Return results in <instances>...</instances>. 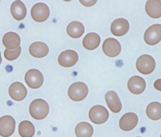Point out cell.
<instances>
[{"mask_svg":"<svg viewBox=\"0 0 161 137\" xmlns=\"http://www.w3.org/2000/svg\"><path fill=\"white\" fill-rule=\"evenodd\" d=\"M29 112L31 117L36 120H41L47 117L49 112L48 103L43 99L33 100L29 107Z\"/></svg>","mask_w":161,"mask_h":137,"instance_id":"6da1fadb","label":"cell"},{"mask_svg":"<svg viewBox=\"0 0 161 137\" xmlns=\"http://www.w3.org/2000/svg\"><path fill=\"white\" fill-rule=\"evenodd\" d=\"M88 94L87 85L82 82L73 83L68 89V96L74 101H80L85 99Z\"/></svg>","mask_w":161,"mask_h":137,"instance_id":"7a4b0ae2","label":"cell"},{"mask_svg":"<svg viewBox=\"0 0 161 137\" xmlns=\"http://www.w3.org/2000/svg\"><path fill=\"white\" fill-rule=\"evenodd\" d=\"M136 67L139 72L147 75L152 73L155 68V62L149 55H142L138 57L136 62Z\"/></svg>","mask_w":161,"mask_h":137,"instance_id":"3957f363","label":"cell"},{"mask_svg":"<svg viewBox=\"0 0 161 137\" xmlns=\"http://www.w3.org/2000/svg\"><path fill=\"white\" fill-rule=\"evenodd\" d=\"M109 117V112L106 108L101 105H96L91 108L89 118L94 124H100L105 123Z\"/></svg>","mask_w":161,"mask_h":137,"instance_id":"277c9868","label":"cell"},{"mask_svg":"<svg viewBox=\"0 0 161 137\" xmlns=\"http://www.w3.org/2000/svg\"><path fill=\"white\" fill-rule=\"evenodd\" d=\"M26 84L31 89L40 87L43 82V76L37 69H30L28 70L25 76Z\"/></svg>","mask_w":161,"mask_h":137,"instance_id":"5b68a950","label":"cell"},{"mask_svg":"<svg viewBox=\"0 0 161 137\" xmlns=\"http://www.w3.org/2000/svg\"><path fill=\"white\" fill-rule=\"evenodd\" d=\"M144 40L150 45L157 44L161 40V25L155 24L150 26L145 32Z\"/></svg>","mask_w":161,"mask_h":137,"instance_id":"8992f818","label":"cell"},{"mask_svg":"<svg viewBox=\"0 0 161 137\" xmlns=\"http://www.w3.org/2000/svg\"><path fill=\"white\" fill-rule=\"evenodd\" d=\"M50 14V9L48 6L42 3H38L33 5L31 9V16L36 22H43L47 20Z\"/></svg>","mask_w":161,"mask_h":137,"instance_id":"52a82bcc","label":"cell"},{"mask_svg":"<svg viewBox=\"0 0 161 137\" xmlns=\"http://www.w3.org/2000/svg\"><path fill=\"white\" fill-rule=\"evenodd\" d=\"M15 120L10 116L6 115L0 118V136L9 137L15 130Z\"/></svg>","mask_w":161,"mask_h":137,"instance_id":"ba28073f","label":"cell"},{"mask_svg":"<svg viewBox=\"0 0 161 137\" xmlns=\"http://www.w3.org/2000/svg\"><path fill=\"white\" fill-rule=\"evenodd\" d=\"M102 48L104 54L110 57L118 56L121 49L119 42L113 38L106 39L103 42Z\"/></svg>","mask_w":161,"mask_h":137,"instance_id":"9c48e42d","label":"cell"},{"mask_svg":"<svg viewBox=\"0 0 161 137\" xmlns=\"http://www.w3.org/2000/svg\"><path fill=\"white\" fill-rule=\"evenodd\" d=\"M79 57L76 52L72 50H67L62 52L58 56L59 64L64 67H70L74 65L78 61Z\"/></svg>","mask_w":161,"mask_h":137,"instance_id":"30bf717a","label":"cell"},{"mask_svg":"<svg viewBox=\"0 0 161 137\" xmlns=\"http://www.w3.org/2000/svg\"><path fill=\"white\" fill-rule=\"evenodd\" d=\"M9 94L13 100L20 101L26 97L27 90L22 83L15 82L10 85L9 87Z\"/></svg>","mask_w":161,"mask_h":137,"instance_id":"8fae6325","label":"cell"},{"mask_svg":"<svg viewBox=\"0 0 161 137\" xmlns=\"http://www.w3.org/2000/svg\"><path fill=\"white\" fill-rule=\"evenodd\" d=\"M138 121V116L133 112H128L125 114L119 119V128L125 131H128L133 129L136 125Z\"/></svg>","mask_w":161,"mask_h":137,"instance_id":"7c38bea8","label":"cell"},{"mask_svg":"<svg viewBox=\"0 0 161 137\" xmlns=\"http://www.w3.org/2000/svg\"><path fill=\"white\" fill-rule=\"evenodd\" d=\"M145 87L146 82L142 77L135 75L128 80V90L134 94H142L145 90Z\"/></svg>","mask_w":161,"mask_h":137,"instance_id":"4fadbf2b","label":"cell"},{"mask_svg":"<svg viewBox=\"0 0 161 137\" xmlns=\"http://www.w3.org/2000/svg\"><path fill=\"white\" fill-rule=\"evenodd\" d=\"M130 28L128 21L124 18H118L113 21L111 25V33L118 36L125 35Z\"/></svg>","mask_w":161,"mask_h":137,"instance_id":"5bb4252c","label":"cell"},{"mask_svg":"<svg viewBox=\"0 0 161 137\" xmlns=\"http://www.w3.org/2000/svg\"><path fill=\"white\" fill-rule=\"evenodd\" d=\"M105 100L109 109L114 112H119L122 108L121 102L118 94L113 90H109L105 95Z\"/></svg>","mask_w":161,"mask_h":137,"instance_id":"9a60e30c","label":"cell"},{"mask_svg":"<svg viewBox=\"0 0 161 137\" xmlns=\"http://www.w3.org/2000/svg\"><path fill=\"white\" fill-rule=\"evenodd\" d=\"M29 52L30 55L34 57L42 58L48 54L49 48L45 43L36 41L30 45Z\"/></svg>","mask_w":161,"mask_h":137,"instance_id":"2e32d148","label":"cell"},{"mask_svg":"<svg viewBox=\"0 0 161 137\" xmlns=\"http://www.w3.org/2000/svg\"><path fill=\"white\" fill-rule=\"evenodd\" d=\"M11 13L17 21L23 19L26 14V9L24 3L21 1H14L11 6Z\"/></svg>","mask_w":161,"mask_h":137,"instance_id":"e0dca14e","label":"cell"},{"mask_svg":"<svg viewBox=\"0 0 161 137\" xmlns=\"http://www.w3.org/2000/svg\"><path fill=\"white\" fill-rule=\"evenodd\" d=\"M145 11L151 18H158L161 17V1H147L145 4Z\"/></svg>","mask_w":161,"mask_h":137,"instance_id":"ac0fdd59","label":"cell"},{"mask_svg":"<svg viewBox=\"0 0 161 137\" xmlns=\"http://www.w3.org/2000/svg\"><path fill=\"white\" fill-rule=\"evenodd\" d=\"M3 43L7 49H15L19 46L20 37L14 32H8L3 37Z\"/></svg>","mask_w":161,"mask_h":137,"instance_id":"d6986e66","label":"cell"},{"mask_svg":"<svg viewBox=\"0 0 161 137\" xmlns=\"http://www.w3.org/2000/svg\"><path fill=\"white\" fill-rule=\"evenodd\" d=\"M100 36L96 33H89L85 36L82 41L84 47L89 50H94L99 45Z\"/></svg>","mask_w":161,"mask_h":137,"instance_id":"ffe728a7","label":"cell"},{"mask_svg":"<svg viewBox=\"0 0 161 137\" xmlns=\"http://www.w3.org/2000/svg\"><path fill=\"white\" fill-rule=\"evenodd\" d=\"M67 33L70 37L78 38L84 33V26L79 21H72L67 25Z\"/></svg>","mask_w":161,"mask_h":137,"instance_id":"44dd1931","label":"cell"},{"mask_svg":"<svg viewBox=\"0 0 161 137\" xmlns=\"http://www.w3.org/2000/svg\"><path fill=\"white\" fill-rule=\"evenodd\" d=\"M92 126L87 122H80L75 128V133L77 137H91L93 134Z\"/></svg>","mask_w":161,"mask_h":137,"instance_id":"7402d4cb","label":"cell"},{"mask_svg":"<svg viewBox=\"0 0 161 137\" xmlns=\"http://www.w3.org/2000/svg\"><path fill=\"white\" fill-rule=\"evenodd\" d=\"M147 116L152 120H158L161 118V104L158 102L150 103L146 109Z\"/></svg>","mask_w":161,"mask_h":137,"instance_id":"603a6c76","label":"cell"},{"mask_svg":"<svg viewBox=\"0 0 161 137\" xmlns=\"http://www.w3.org/2000/svg\"><path fill=\"white\" fill-rule=\"evenodd\" d=\"M18 132L21 137H32L35 129L32 123L29 121H23L19 124Z\"/></svg>","mask_w":161,"mask_h":137,"instance_id":"cb8c5ba5","label":"cell"},{"mask_svg":"<svg viewBox=\"0 0 161 137\" xmlns=\"http://www.w3.org/2000/svg\"><path fill=\"white\" fill-rule=\"evenodd\" d=\"M21 53V47L19 46L15 49L10 50V49H6L4 52V55L6 60H14L16 59Z\"/></svg>","mask_w":161,"mask_h":137,"instance_id":"d4e9b609","label":"cell"},{"mask_svg":"<svg viewBox=\"0 0 161 137\" xmlns=\"http://www.w3.org/2000/svg\"><path fill=\"white\" fill-rule=\"evenodd\" d=\"M153 86H154L155 89H156L158 90L161 91V79L155 80L153 84Z\"/></svg>","mask_w":161,"mask_h":137,"instance_id":"484cf974","label":"cell"},{"mask_svg":"<svg viewBox=\"0 0 161 137\" xmlns=\"http://www.w3.org/2000/svg\"><path fill=\"white\" fill-rule=\"evenodd\" d=\"M80 3L84 5V6H92L94 5L96 3V1H80Z\"/></svg>","mask_w":161,"mask_h":137,"instance_id":"4316f807","label":"cell"},{"mask_svg":"<svg viewBox=\"0 0 161 137\" xmlns=\"http://www.w3.org/2000/svg\"><path fill=\"white\" fill-rule=\"evenodd\" d=\"M2 62V58H1V52H0V64Z\"/></svg>","mask_w":161,"mask_h":137,"instance_id":"83f0119b","label":"cell"},{"mask_svg":"<svg viewBox=\"0 0 161 137\" xmlns=\"http://www.w3.org/2000/svg\"><path fill=\"white\" fill-rule=\"evenodd\" d=\"M137 137H140V136H137Z\"/></svg>","mask_w":161,"mask_h":137,"instance_id":"f1b7e54d","label":"cell"},{"mask_svg":"<svg viewBox=\"0 0 161 137\" xmlns=\"http://www.w3.org/2000/svg\"><path fill=\"white\" fill-rule=\"evenodd\" d=\"M160 137H161V134H160Z\"/></svg>","mask_w":161,"mask_h":137,"instance_id":"f546056e","label":"cell"}]
</instances>
